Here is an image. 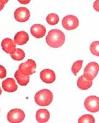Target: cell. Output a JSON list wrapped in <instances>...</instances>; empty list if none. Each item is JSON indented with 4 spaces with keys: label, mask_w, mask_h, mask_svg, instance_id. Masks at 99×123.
Here are the masks:
<instances>
[{
    "label": "cell",
    "mask_w": 99,
    "mask_h": 123,
    "mask_svg": "<svg viewBox=\"0 0 99 123\" xmlns=\"http://www.w3.org/2000/svg\"><path fill=\"white\" fill-rule=\"evenodd\" d=\"M40 77L42 81L47 84H51L55 82L56 74L53 70L50 69H45L40 73Z\"/></svg>",
    "instance_id": "cell-9"
},
{
    "label": "cell",
    "mask_w": 99,
    "mask_h": 123,
    "mask_svg": "<svg viewBox=\"0 0 99 123\" xmlns=\"http://www.w3.org/2000/svg\"><path fill=\"white\" fill-rule=\"evenodd\" d=\"M46 20H47V23L50 25H57L59 22V16L55 13H51L47 15Z\"/></svg>",
    "instance_id": "cell-18"
},
{
    "label": "cell",
    "mask_w": 99,
    "mask_h": 123,
    "mask_svg": "<svg viewBox=\"0 0 99 123\" xmlns=\"http://www.w3.org/2000/svg\"><path fill=\"white\" fill-rule=\"evenodd\" d=\"M99 70V65L92 62L88 63L84 70V77L89 81H92L97 76Z\"/></svg>",
    "instance_id": "cell-3"
},
{
    "label": "cell",
    "mask_w": 99,
    "mask_h": 123,
    "mask_svg": "<svg viewBox=\"0 0 99 123\" xmlns=\"http://www.w3.org/2000/svg\"><path fill=\"white\" fill-rule=\"evenodd\" d=\"M30 33L36 38H41L45 35L46 28L41 24H34L30 28Z\"/></svg>",
    "instance_id": "cell-10"
},
{
    "label": "cell",
    "mask_w": 99,
    "mask_h": 123,
    "mask_svg": "<svg viewBox=\"0 0 99 123\" xmlns=\"http://www.w3.org/2000/svg\"><path fill=\"white\" fill-rule=\"evenodd\" d=\"M16 44L11 38H5L1 42V48L4 52L7 54H11L16 49Z\"/></svg>",
    "instance_id": "cell-11"
},
{
    "label": "cell",
    "mask_w": 99,
    "mask_h": 123,
    "mask_svg": "<svg viewBox=\"0 0 99 123\" xmlns=\"http://www.w3.org/2000/svg\"><path fill=\"white\" fill-rule=\"evenodd\" d=\"M78 123H95V119L92 115H84L79 117Z\"/></svg>",
    "instance_id": "cell-19"
},
{
    "label": "cell",
    "mask_w": 99,
    "mask_h": 123,
    "mask_svg": "<svg viewBox=\"0 0 99 123\" xmlns=\"http://www.w3.org/2000/svg\"><path fill=\"white\" fill-rule=\"evenodd\" d=\"M12 59L16 61H21L25 58V52L24 50L19 48H16L12 53L10 54Z\"/></svg>",
    "instance_id": "cell-17"
},
{
    "label": "cell",
    "mask_w": 99,
    "mask_h": 123,
    "mask_svg": "<svg viewBox=\"0 0 99 123\" xmlns=\"http://www.w3.org/2000/svg\"><path fill=\"white\" fill-rule=\"evenodd\" d=\"M19 1L21 3H22V4H27V3H30V1L28 0V1Z\"/></svg>",
    "instance_id": "cell-25"
},
{
    "label": "cell",
    "mask_w": 99,
    "mask_h": 123,
    "mask_svg": "<svg viewBox=\"0 0 99 123\" xmlns=\"http://www.w3.org/2000/svg\"><path fill=\"white\" fill-rule=\"evenodd\" d=\"M2 87L6 92H13L17 89V85L13 78H7L2 82Z\"/></svg>",
    "instance_id": "cell-12"
},
{
    "label": "cell",
    "mask_w": 99,
    "mask_h": 123,
    "mask_svg": "<svg viewBox=\"0 0 99 123\" xmlns=\"http://www.w3.org/2000/svg\"><path fill=\"white\" fill-rule=\"evenodd\" d=\"M8 2L7 0H0V11L4 8V5Z\"/></svg>",
    "instance_id": "cell-23"
},
{
    "label": "cell",
    "mask_w": 99,
    "mask_h": 123,
    "mask_svg": "<svg viewBox=\"0 0 99 123\" xmlns=\"http://www.w3.org/2000/svg\"><path fill=\"white\" fill-rule=\"evenodd\" d=\"M98 1H96L94 3V4H93V7H94V9L96 10L97 11H99V3H98Z\"/></svg>",
    "instance_id": "cell-24"
},
{
    "label": "cell",
    "mask_w": 99,
    "mask_h": 123,
    "mask_svg": "<svg viewBox=\"0 0 99 123\" xmlns=\"http://www.w3.org/2000/svg\"><path fill=\"white\" fill-rule=\"evenodd\" d=\"M50 117V114L47 109H40L36 113V120L39 123H47Z\"/></svg>",
    "instance_id": "cell-14"
},
{
    "label": "cell",
    "mask_w": 99,
    "mask_h": 123,
    "mask_svg": "<svg viewBox=\"0 0 99 123\" xmlns=\"http://www.w3.org/2000/svg\"><path fill=\"white\" fill-rule=\"evenodd\" d=\"M37 67L35 62L32 59H28L26 62L20 64L19 66V71L25 76H28L34 74L35 72Z\"/></svg>",
    "instance_id": "cell-4"
},
{
    "label": "cell",
    "mask_w": 99,
    "mask_h": 123,
    "mask_svg": "<svg viewBox=\"0 0 99 123\" xmlns=\"http://www.w3.org/2000/svg\"><path fill=\"white\" fill-rule=\"evenodd\" d=\"M47 44L53 48H58L65 42V35L61 30L53 29L48 32L46 37Z\"/></svg>",
    "instance_id": "cell-1"
},
{
    "label": "cell",
    "mask_w": 99,
    "mask_h": 123,
    "mask_svg": "<svg viewBox=\"0 0 99 123\" xmlns=\"http://www.w3.org/2000/svg\"><path fill=\"white\" fill-rule=\"evenodd\" d=\"M29 37L27 32L24 31H20L14 36V43L16 44L24 45L28 42Z\"/></svg>",
    "instance_id": "cell-13"
},
{
    "label": "cell",
    "mask_w": 99,
    "mask_h": 123,
    "mask_svg": "<svg viewBox=\"0 0 99 123\" xmlns=\"http://www.w3.org/2000/svg\"><path fill=\"white\" fill-rule=\"evenodd\" d=\"M6 76V70L2 65H0V79L4 78Z\"/></svg>",
    "instance_id": "cell-22"
},
{
    "label": "cell",
    "mask_w": 99,
    "mask_h": 123,
    "mask_svg": "<svg viewBox=\"0 0 99 123\" xmlns=\"http://www.w3.org/2000/svg\"><path fill=\"white\" fill-rule=\"evenodd\" d=\"M82 63H83V61L82 60H78V61L75 62L73 63V65H72L71 70H72V73L75 76L77 75L78 72L82 68Z\"/></svg>",
    "instance_id": "cell-20"
},
{
    "label": "cell",
    "mask_w": 99,
    "mask_h": 123,
    "mask_svg": "<svg viewBox=\"0 0 99 123\" xmlns=\"http://www.w3.org/2000/svg\"><path fill=\"white\" fill-rule=\"evenodd\" d=\"M14 18L19 22H26L29 19L30 16L29 10L26 7H21L17 8L14 11Z\"/></svg>",
    "instance_id": "cell-8"
},
{
    "label": "cell",
    "mask_w": 99,
    "mask_h": 123,
    "mask_svg": "<svg viewBox=\"0 0 99 123\" xmlns=\"http://www.w3.org/2000/svg\"><path fill=\"white\" fill-rule=\"evenodd\" d=\"M25 113L24 111L21 109L16 108L10 110L7 115V119L9 123H19L24 121L25 118Z\"/></svg>",
    "instance_id": "cell-5"
},
{
    "label": "cell",
    "mask_w": 99,
    "mask_h": 123,
    "mask_svg": "<svg viewBox=\"0 0 99 123\" xmlns=\"http://www.w3.org/2000/svg\"><path fill=\"white\" fill-rule=\"evenodd\" d=\"M62 25L67 30H72L78 27L79 20L75 15H68L63 18Z\"/></svg>",
    "instance_id": "cell-7"
},
{
    "label": "cell",
    "mask_w": 99,
    "mask_h": 123,
    "mask_svg": "<svg viewBox=\"0 0 99 123\" xmlns=\"http://www.w3.org/2000/svg\"><path fill=\"white\" fill-rule=\"evenodd\" d=\"M53 95L51 91L48 89H42L37 92L34 97V100L39 106H47L53 101Z\"/></svg>",
    "instance_id": "cell-2"
},
{
    "label": "cell",
    "mask_w": 99,
    "mask_h": 123,
    "mask_svg": "<svg viewBox=\"0 0 99 123\" xmlns=\"http://www.w3.org/2000/svg\"><path fill=\"white\" fill-rule=\"evenodd\" d=\"M78 87L81 90L89 89L92 85V81H89L84 77V76H81L78 80L77 82Z\"/></svg>",
    "instance_id": "cell-15"
},
{
    "label": "cell",
    "mask_w": 99,
    "mask_h": 123,
    "mask_svg": "<svg viewBox=\"0 0 99 123\" xmlns=\"http://www.w3.org/2000/svg\"><path fill=\"white\" fill-rule=\"evenodd\" d=\"M14 76H15V78L16 79V80H17V83L21 86H26L28 84V82H29V76H28L24 75L19 70H17L15 72Z\"/></svg>",
    "instance_id": "cell-16"
},
{
    "label": "cell",
    "mask_w": 99,
    "mask_h": 123,
    "mask_svg": "<svg viewBox=\"0 0 99 123\" xmlns=\"http://www.w3.org/2000/svg\"><path fill=\"white\" fill-rule=\"evenodd\" d=\"M2 93V91H1V87H0V95Z\"/></svg>",
    "instance_id": "cell-26"
},
{
    "label": "cell",
    "mask_w": 99,
    "mask_h": 123,
    "mask_svg": "<svg viewBox=\"0 0 99 123\" xmlns=\"http://www.w3.org/2000/svg\"><path fill=\"white\" fill-rule=\"evenodd\" d=\"M99 41H95L93 42L90 46V50L92 54L99 57Z\"/></svg>",
    "instance_id": "cell-21"
},
{
    "label": "cell",
    "mask_w": 99,
    "mask_h": 123,
    "mask_svg": "<svg viewBox=\"0 0 99 123\" xmlns=\"http://www.w3.org/2000/svg\"><path fill=\"white\" fill-rule=\"evenodd\" d=\"M85 109L91 113H97L99 111V98L94 95L87 97L84 101Z\"/></svg>",
    "instance_id": "cell-6"
}]
</instances>
